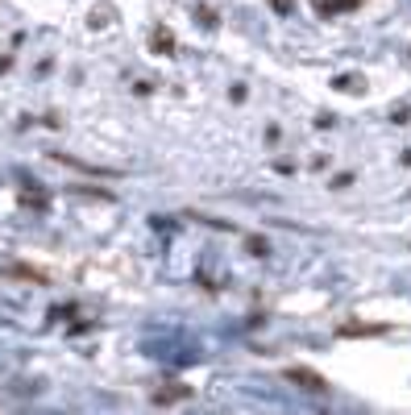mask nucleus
<instances>
[{"instance_id":"nucleus-1","label":"nucleus","mask_w":411,"mask_h":415,"mask_svg":"<svg viewBox=\"0 0 411 415\" xmlns=\"http://www.w3.org/2000/svg\"><path fill=\"white\" fill-rule=\"evenodd\" d=\"M287 382H295V387H304V391H324V387H329L324 374H316V370H308V366H287Z\"/></svg>"},{"instance_id":"nucleus-2","label":"nucleus","mask_w":411,"mask_h":415,"mask_svg":"<svg viewBox=\"0 0 411 415\" xmlns=\"http://www.w3.org/2000/svg\"><path fill=\"white\" fill-rule=\"evenodd\" d=\"M191 395V387H183V382H166L162 391H154V407H166V403H179V399H187Z\"/></svg>"},{"instance_id":"nucleus-3","label":"nucleus","mask_w":411,"mask_h":415,"mask_svg":"<svg viewBox=\"0 0 411 415\" xmlns=\"http://www.w3.org/2000/svg\"><path fill=\"white\" fill-rule=\"evenodd\" d=\"M150 46H154L158 54H175V33H170L166 25H158V29L150 33Z\"/></svg>"},{"instance_id":"nucleus-4","label":"nucleus","mask_w":411,"mask_h":415,"mask_svg":"<svg viewBox=\"0 0 411 415\" xmlns=\"http://www.w3.org/2000/svg\"><path fill=\"white\" fill-rule=\"evenodd\" d=\"M358 0H316V12L320 17H337V12H353Z\"/></svg>"},{"instance_id":"nucleus-5","label":"nucleus","mask_w":411,"mask_h":415,"mask_svg":"<svg viewBox=\"0 0 411 415\" xmlns=\"http://www.w3.org/2000/svg\"><path fill=\"white\" fill-rule=\"evenodd\" d=\"M341 337H378V333H387L383 324H341L337 328Z\"/></svg>"},{"instance_id":"nucleus-6","label":"nucleus","mask_w":411,"mask_h":415,"mask_svg":"<svg viewBox=\"0 0 411 415\" xmlns=\"http://www.w3.org/2000/svg\"><path fill=\"white\" fill-rule=\"evenodd\" d=\"M4 274L8 279H25V283H46V274L33 270V266H4Z\"/></svg>"},{"instance_id":"nucleus-7","label":"nucleus","mask_w":411,"mask_h":415,"mask_svg":"<svg viewBox=\"0 0 411 415\" xmlns=\"http://www.w3.org/2000/svg\"><path fill=\"white\" fill-rule=\"evenodd\" d=\"M337 91H353V96H362V91H366V79H362V75H341V79H337Z\"/></svg>"},{"instance_id":"nucleus-8","label":"nucleus","mask_w":411,"mask_h":415,"mask_svg":"<svg viewBox=\"0 0 411 415\" xmlns=\"http://www.w3.org/2000/svg\"><path fill=\"white\" fill-rule=\"evenodd\" d=\"M21 204H25V208H46V195H37V191H21Z\"/></svg>"},{"instance_id":"nucleus-9","label":"nucleus","mask_w":411,"mask_h":415,"mask_svg":"<svg viewBox=\"0 0 411 415\" xmlns=\"http://www.w3.org/2000/svg\"><path fill=\"white\" fill-rule=\"evenodd\" d=\"M266 249H270L266 237H250V254H254V258H266Z\"/></svg>"},{"instance_id":"nucleus-10","label":"nucleus","mask_w":411,"mask_h":415,"mask_svg":"<svg viewBox=\"0 0 411 415\" xmlns=\"http://www.w3.org/2000/svg\"><path fill=\"white\" fill-rule=\"evenodd\" d=\"M200 25H208V29H212V25H216V12H212V8H200Z\"/></svg>"},{"instance_id":"nucleus-11","label":"nucleus","mask_w":411,"mask_h":415,"mask_svg":"<svg viewBox=\"0 0 411 415\" xmlns=\"http://www.w3.org/2000/svg\"><path fill=\"white\" fill-rule=\"evenodd\" d=\"M270 4H274L279 12H291V0H270Z\"/></svg>"}]
</instances>
